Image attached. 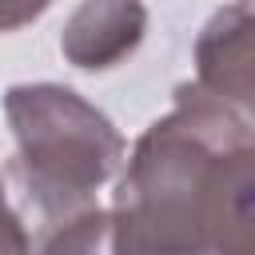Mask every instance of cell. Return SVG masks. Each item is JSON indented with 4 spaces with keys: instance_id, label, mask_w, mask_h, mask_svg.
I'll list each match as a JSON object with an SVG mask.
<instances>
[{
    "instance_id": "6da1fadb",
    "label": "cell",
    "mask_w": 255,
    "mask_h": 255,
    "mask_svg": "<svg viewBox=\"0 0 255 255\" xmlns=\"http://www.w3.org/2000/svg\"><path fill=\"white\" fill-rule=\"evenodd\" d=\"M108 211L116 255H255V120L195 84L175 88Z\"/></svg>"
},
{
    "instance_id": "7a4b0ae2",
    "label": "cell",
    "mask_w": 255,
    "mask_h": 255,
    "mask_svg": "<svg viewBox=\"0 0 255 255\" xmlns=\"http://www.w3.org/2000/svg\"><path fill=\"white\" fill-rule=\"evenodd\" d=\"M4 116L16 135V179L48 223L96 207L92 195L128 159L116 124L64 84L8 88Z\"/></svg>"
},
{
    "instance_id": "3957f363",
    "label": "cell",
    "mask_w": 255,
    "mask_h": 255,
    "mask_svg": "<svg viewBox=\"0 0 255 255\" xmlns=\"http://www.w3.org/2000/svg\"><path fill=\"white\" fill-rule=\"evenodd\" d=\"M203 96L255 120V8H219L195 40V80Z\"/></svg>"
},
{
    "instance_id": "277c9868",
    "label": "cell",
    "mask_w": 255,
    "mask_h": 255,
    "mask_svg": "<svg viewBox=\"0 0 255 255\" xmlns=\"http://www.w3.org/2000/svg\"><path fill=\"white\" fill-rule=\"evenodd\" d=\"M147 28V8L143 4H124V0H92L80 4L60 36V52L68 64L84 72H104L116 68L124 56H131L143 40Z\"/></svg>"
},
{
    "instance_id": "5b68a950",
    "label": "cell",
    "mask_w": 255,
    "mask_h": 255,
    "mask_svg": "<svg viewBox=\"0 0 255 255\" xmlns=\"http://www.w3.org/2000/svg\"><path fill=\"white\" fill-rule=\"evenodd\" d=\"M28 255H116V247H112V211L84 207L68 219L48 223L44 239Z\"/></svg>"
},
{
    "instance_id": "8992f818",
    "label": "cell",
    "mask_w": 255,
    "mask_h": 255,
    "mask_svg": "<svg viewBox=\"0 0 255 255\" xmlns=\"http://www.w3.org/2000/svg\"><path fill=\"white\" fill-rule=\"evenodd\" d=\"M32 251V239L20 223V215L12 211L8 195H4V183H0V255H28Z\"/></svg>"
},
{
    "instance_id": "52a82bcc",
    "label": "cell",
    "mask_w": 255,
    "mask_h": 255,
    "mask_svg": "<svg viewBox=\"0 0 255 255\" xmlns=\"http://www.w3.org/2000/svg\"><path fill=\"white\" fill-rule=\"evenodd\" d=\"M44 12V4H36V8H12V4H0V32H12V28H20V24H28V20H36Z\"/></svg>"
}]
</instances>
